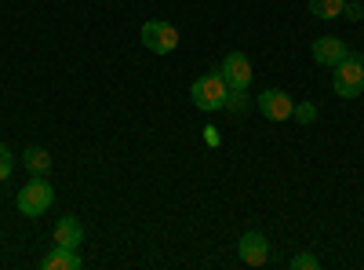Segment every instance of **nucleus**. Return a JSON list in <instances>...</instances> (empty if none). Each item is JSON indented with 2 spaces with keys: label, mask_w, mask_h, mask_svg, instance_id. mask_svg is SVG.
I'll use <instances>...</instances> for the list:
<instances>
[{
  "label": "nucleus",
  "mask_w": 364,
  "mask_h": 270,
  "mask_svg": "<svg viewBox=\"0 0 364 270\" xmlns=\"http://www.w3.org/2000/svg\"><path fill=\"white\" fill-rule=\"evenodd\" d=\"M51 201H55V190H51V183L44 175H33L29 183L18 190V197H15V204H18V212L26 216V219H37V216H44L48 208H51Z\"/></svg>",
  "instance_id": "obj_1"
},
{
  "label": "nucleus",
  "mask_w": 364,
  "mask_h": 270,
  "mask_svg": "<svg viewBox=\"0 0 364 270\" xmlns=\"http://www.w3.org/2000/svg\"><path fill=\"white\" fill-rule=\"evenodd\" d=\"M226 95H230V84L223 81V73H208V77H197L190 84V99L197 110H223L226 106Z\"/></svg>",
  "instance_id": "obj_2"
},
{
  "label": "nucleus",
  "mask_w": 364,
  "mask_h": 270,
  "mask_svg": "<svg viewBox=\"0 0 364 270\" xmlns=\"http://www.w3.org/2000/svg\"><path fill=\"white\" fill-rule=\"evenodd\" d=\"M331 88H336L339 99H357L364 92V58L360 55H346L336 66V77H331Z\"/></svg>",
  "instance_id": "obj_3"
},
{
  "label": "nucleus",
  "mask_w": 364,
  "mask_h": 270,
  "mask_svg": "<svg viewBox=\"0 0 364 270\" xmlns=\"http://www.w3.org/2000/svg\"><path fill=\"white\" fill-rule=\"evenodd\" d=\"M142 44L149 48V51H154V55H171L175 48H178V29L171 26V22H146L142 26Z\"/></svg>",
  "instance_id": "obj_4"
},
{
  "label": "nucleus",
  "mask_w": 364,
  "mask_h": 270,
  "mask_svg": "<svg viewBox=\"0 0 364 270\" xmlns=\"http://www.w3.org/2000/svg\"><path fill=\"white\" fill-rule=\"evenodd\" d=\"M255 106L262 110L266 121H291V113H295V103L288 92H281V88H266V92L255 99Z\"/></svg>",
  "instance_id": "obj_5"
},
{
  "label": "nucleus",
  "mask_w": 364,
  "mask_h": 270,
  "mask_svg": "<svg viewBox=\"0 0 364 270\" xmlns=\"http://www.w3.org/2000/svg\"><path fill=\"white\" fill-rule=\"evenodd\" d=\"M219 73H223V81H226L230 88H248L255 70H252V58H248L245 51H230V55L223 58Z\"/></svg>",
  "instance_id": "obj_6"
},
{
  "label": "nucleus",
  "mask_w": 364,
  "mask_h": 270,
  "mask_svg": "<svg viewBox=\"0 0 364 270\" xmlns=\"http://www.w3.org/2000/svg\"><path fill=\"white\" fill-rule=\"evenodd\" d=\"M346 55H350V48H346L343 37H317V41H314V63H317V66L336 70Z\"/></svg>",
  "instance_id": "obj_7"
},
{
  "label": "nucleus",
  "mask_w": 364,
  "mask_h": 270,
  "mask_svg": "<svg viewBox=\"0 0 364 270\" xmlns=\"http://www.w3.org/2000/svg\"><path fill=\"white\" fill-rule=\"evenodd\" d=\"M240 263H248V266H262L269 259V242L259 234V230H248V234H240Z\"/></svg>",
  "instance_id": "obj_8"
},
{
  "label": "nucleus",
  "mask_w": 364,
  "mask_h": 270,
  "mask_svg": "<svg viewBox=\"0 0 364 270\" xmlns=\"http://www.w3.org/2000/svg\"><path fill=\"white\" fill-rule=\"evenodd\" d=\"M41 266H44V270H80L84 259H80L77 249H70V245H55V249L41 259Z\"/></svg>",
  "instance_id": "obj_9"
},
{
  "label": "nucleus",
  "mask_w": 364,
  "mask_h": 270,
  "mask_svg": "<svg viewBox=\"0 0 364 270\" xmlns=\"http://www.w3.org/2000/svg\"><path fill=\"white\" fill-rule=\"evenodd\" d=\"M84 242V227H80V219L77 216H63L55 223V245H70V249H77Z\"/></svg>",
  "instance_id": "obj_10"
},
{
  "label": "nucleus",
  "mask_w": 364,
  "mask_h": 270,
  "mask_svg": "<svg viewBox=\"0 0 364 270\" xmlns=\"http://www.w3.org/2000/svg\"><path fill=\"white\" fill-rule=\"evenodd\" d=\"M22 165L29 168V172H33V175H44L55 161H51V154H48V150H41V146H29L26 150V154H22Z\"/></svg>",
  "instance_id": "obj_11"
},
{
  "label": "nucleus",
  "mask_w": 364,
  "mask_h": 270,
  "mask_svg": "<svg viewBox=\"0 0 364 270\" xmlns=\"http://www.w3.org/2000/svg\"><path fill=\"white\" fill-rule=\"evenodd\" d=\"M248 106H252V95H248V88H230V95H226V113H233V117H240V113H248Z\"/></svg>",
  "instance_id": "obj_12"
},
{
  "label": "nucleus",
  "mask_w": 364,
  "mask_h": 270,
  "mask_svg": "<svg viewBox=\"0 0 364 270\" xmlns=\"http://www.w3.org/2000/svg\"><path fill=\"white\" fill-rule=\"evenodd\" d=\"M346 8V0H310V11L317 19H339Z\"/></svg>",
  "instance_id": "obj_13"
},
{
  "label": "nucleus",
  "mask_w": 364,
  "mask_h": 270,
  "mask_svg": "<svg viewBox=\"0 0 364 270\" xmlns=\"http://www.w3.org/2000/svg\"><path fill=\"white\" fill-rule=\"evenodd\" d=\"M291 117H295L299 125H314V121H317V106H314V103H299Z\"/></svg>",
  "instance_id": "obj_14"
},
{
  "label": "nucleus",
  "mask_w": 364,
  "mask_h": 270,
  "mask_svg": "<svg viewBox=\"0 0 364 270\" xmlns=\"http://www.w3.org/2000/svg\"><path fill=\"white\" fill-rule=\"evenodd\" d=\"M11 172H15V157H11V150L0 142V183H4V179H11Z\"/></svg>",
  "instance_id": "obj_15"
},
{
  "label": "nucleus",
  "mask_w": 364,
  "mask_h": 270,
  "mask_svg": "<svg viewBox=\"0 0 364 270\" xmlns=\"http://www.w3.org/2000/svg\"><path fill=\"white\" fill-rule=\"evenodd\" d=\"M317 266H321V259H317V256H310V252L291 256V270H317Z\"/></svg>",
  "instance_id": "obj_16"
},
{
  "label": "nucleus",
  "mask_w": 364,
  "mask_h": 270,
  "mask_svg": "<svg viewBox=\"0 0 364 270\" xmlns=\"http://www.w3.org/2000/svg\"><path fill=\"white\" fill-rule=\"evenodd\" d=\"M343 15H346L350 22H360V19H364V8H360V0H346V8H343Z\"/></svg>",
  "instance_id": "obj_17"
},
{
  "label": "nucleus",
  "mask_w": 364,
  "mask_h": 270,
  "mask_svg": "<svg viewBox=\"0 0 364 270\" xmlns=\"http://www.w3.org/2000/svg\"><path fill=\"white\" fill-rule=\"evenodd\" d=\"M204 142H208V146H219V142H223V135L208 125V128H204Z\"/></svg>",
  "instance_id": "obj_18"
}]
</instances>
